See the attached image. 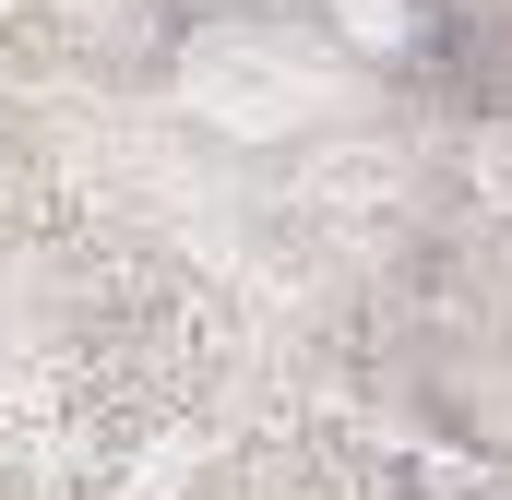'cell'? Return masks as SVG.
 I'll return each instance as SVG.
<instances>
[{
    "instance_id": "obj_1",
    "label": "cell",
    "mask_w": 512,
    "mask_h": 500,
    "mask_svg": "<svg viewBox=\"0 0 512 500\" xmlns=\"http://www.w3.org/2000/svg\"><path fill=\"white\" fill-rule=\"evenodd\" d=\"M334 36L370 48V60H393V48L417 36V12H405V0H334Z\"/></svg>"
}]
</instances>
